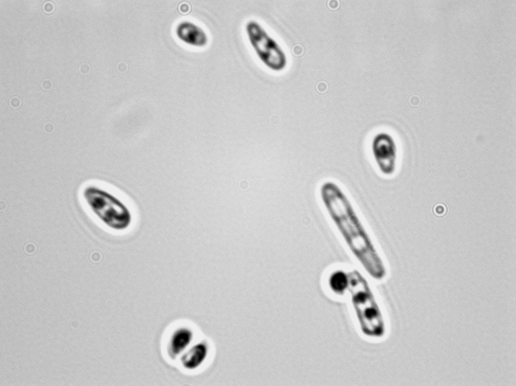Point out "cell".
<instances>
[{"instance_id":"obj_1","label":"cell","mask_w":516,"mask_h":386,"mask_svg":"<svg viewBox=\"0 0 516 386\" xmlns=\"http://www.w3.org/2000/svg\"><path fill=\"white\" fill-rule=\"evenodd\" d=\"M319 194L326 215L350 254L372 278L383 279L385 261L347 194L332 181L323 182Z\"/></svg>"},{"instance_id":"obj_2","label":"cell","mask_w":516,"mask_h":386,"mask_svg":"<svg viewBox=\"0 0 516 386\" xmlns=\"http://www.w3.org/2000/svg\"><path fill=\"white\" fill-rule=\"evenodd\" d=\"M81 199L89 213L101 224L117 232L129 228L132 222V212L127 204L109 191L90 184L81 190Z\"/></svg>"},{"instance_id":"obj_3","label":"cell","mask_w":516,"mask_h":386,"mask_svg":"<svg viewBox=\"0 0 516 386\" xmlns=\"http://www.w3.org/2000/svg\"><path fill=\"white\" fill-rule=\"evenodd\" d=\"M348 274V289L362 332L369 336H381L384 332L383 320L367 280L356 270Z\"/></svg>"},{"instance_id":"obj_4","label":"cell","mask_w":516,"mask_h":386,"mask_svg":"<svg viewBox=\"0 0 516 386\" xmlns=\"http://www.w3.org/2000/svg\"><path fill=\"white\" fill-rule=\"evenodd\" d=\"M245 31L252 49L265 67L275 72L286 68L288 58L285 50L260 23L253 19L247 21Z\"/></svg>"},{"instance_id":"obj_5","label":"cell","mask_w":516,"mask_h":386,"mask_svg":"<svg viewBox=\"0 0 516 386\" xmlns=\"http://www.w3.org/2000/svg\"><path fill=\"white\" fill-rule=\"evenodd\" d=\"M371 151L375 165L383 175L390 176L395 172L397 161V147L391 134L378 132L371 142Z\"/></svg>"},{"instance_id":"obj_6","label":"cell","mask_w":516,"mask_h":386,"mask_svg":"<svg viewBox=\"0 0 516 386\" xmlns=\"http://www.w3.org/2000/svg\"><path fill=\"white\" fill-rule=\"evenodd\" d=\"M176 33L180 40L191 45L203 46L208 42V36L205 30L189 20L179 22L176 28Z\"/></svg>"},{"instance_id":"obj_7","label":"cell","mask_w":516,"mask_h":386,"mask_svg":"<svg viewBox=\"0 0 516 386\" xmlns=\"http://www.w3.org/2000/svg\"><path fill=\"white\" fill-rule=\"evenodd\" d=\"M194 339V332L189 328L180 327L174 330L170 335L166 344V352L169 357L175 359L191 346Z\"/></svg>"},{"instance_id":"obj_8","label":"cell","mask_w":516,"mask_h":386,"mask_svg":"<svg viewBox=\"0 0 516 386\" xmlns=\"http://www.w3.org/2000/svg\"><path fill=\"white\" fill-rule=\"evenodd\" d=\"M209 346L205 341L198 342L190 346L180 356L182 366L185 369L193 370L200 367L207 359Z\"/></svg>"},{"instance_id":"obj_9","label":"cell","mask_w":516,"mask_h":386,"mask_svg":"<svg viewBox=\"0 0 516 386\" xmlns=\"http://www.w3.org/2000/svg\"><path fill=\"white\" fill-rule=\"evenodd\" d=\"M329 285L331 290L337 294H342L349 285L348 274L341 270L333 272L329 277Z\"/></svg>"},{"instance_id":"obj_10","label":"cell","mask_w":516,"mask_h":386,"mask_svg":"<svg viewBox=\"0 0 516 386\" xmlns=\"http://www.w3.org/2000/svg\"><path fill=\"white\" fill-rule=\"evenodd\" d=\"M41 85L43 88L48 89L52 86V83L51 80L45 79L42 81Z\"/></svg>"},{"instance_id":"obj_11","label":"cell","mask_w":516,"mask_h":386,"mask_svg":"<svg viewBox=\"0 0 516 386\" xmlns=\"http://www.w3.org/2000/svg\"><path fill=\"white\" fill-rule=\"evenodd\" d=\"M44 9H45V10L46 12H50L53 9V5L51 3H48L47 4H45V5L44 6Z\"/></svg>"},{"instance_id":"obj_12","label":"cell","mask_w":516,"mask_h":386,"mask_svg":"<svg viewBox=\"0 0 516 386\" xmlns=\"http://www.w3.org/2000/svg\"><path fill=\"white\" fill-rule=\"evenodd\" d=\"M89 70V66L87 64H83L80 66V70L83 72H87Z\"/></svg>"}]
</instances>
